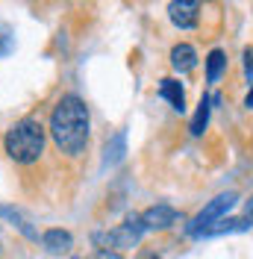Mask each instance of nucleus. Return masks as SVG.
<instances>
[{
	"label": "nucleus",
	"instance_id": "nucleus-1",
	"mask_svg": "<svg viewBox=\"0 0 253 259\" xmlns=\"http://www.w3.org/2000/svg\"><path fill=\"white\" fill-rule=\"evenodd\" d=\"M50 136L56 147L68 153V156H77L86 150L89 145V109L77 95H65L56 109L50 115Z\"/></svg>",
	"mask_w": 253,
	"mask_h": 259
},
{
	"label": "nucleus",
	"instance_id": "nucleus-2",
	"mask_svg": "<svg viewBox=\"0 0 253 259\" xmlns=\"http://www.w3.org/2000/svg\"><path fill=\"white\" fill-rule=\"evenodd\" d=\"M3 147L9 153V159L21 162V165H30V162H35L45 153V127L35 118H24L6 133Z\"/></svg>",
	"mask_w": 253,
	"mask_h": 259
},
{
	"label": "nucleus",
	"instance_id": "nucleus-3",
	"mask_svg": "<svg viewBox=\"0 0 253 259\" xmlns=\"http://www.w3.org/2000/svg\"><path fill=\"white\" fill-rule=\"evenodd\" d=\"M236 200H238V194H236V192L218 194L215 200H209V203L203 206V212H200V215H197V218H194V221L189 224V233H191V236H203V233H206V230H209L212 224H218V221H221V215L230 209Z\"/></svg>",
	"mask_w": 253,
	"mask_h": 259
},
{
	"label": "nucleus",
	"instance_id": "nucleus-4",
	"mask_svg": "<svg viewBox=\"0 0 253 259\" xmlns=\"http://www.w3.org/2000/svg\"><path fill=\"white\" fill-rule=\"evenodd\" d=\"M144 224H142V215H130L121 227H115L109 233H97L95 242L97 244H112V247H133V244L142 239Z\"/></svg>",
	"mask_w": 253,
	"mask_h": 259
},
{
	"label": "nucleus",
	"instance_id": "nucleus-5",
	"mask_svg": "<svg viewBox=\"0 0 253 259\" xmlns=\"http://www.w3.org/2000/svg\"><path fill=\"white\" fill-rule=\"evenodd\" d=\"M177 221H180V212L171 209V206H165V203H156V206H150V209L142 212L144 230H168Z\"/></svg>",
	"mask_w": 253,
	"mask_h": 259
},
{
	"label": "nucleus",
	"instance_id": "nucleus-6",
	"mask_svg": "<svg viewBox=\"0 0 253 259\" xmlns=\"http://www.w3.org/2000/svg\"><path fill=\"white\" fill-rule=\"evenodd\" d=\"M168 15H171V21H174L180 30H191V27H197L200 3H194V0H174L168 6Z\"/></svg>",
	"mask_w": 253,
	"mask_h": 259
},
{
	"label": "nucleus",
	"instance_id": "nucleus-7",
	"mask_svg": "<svg viewBox=\"0 0 253 259\" xmlns=\"http://www.w3.org/2000/svg\"><path fill=\"white\" fill-rule=\"evenodd\" d=\"M41 244H45V250H48V253H53V256H62V253H68V250H71L74 239H71V233H68V230L53 227V230H48V233L41 236Z\"/></svg>",
	"mask_w": 253,
	"mask_h": 259
},
{
	"label": "nucleus",
	"instance_id": "nucleus-8",
	"mask_svg": "<svg viewBox=\"0 0 253 259\" xmlns=\"http://www.w3.org/2000/svg\"><path fill=\"white\" fill-rule=\"evenodd\" d=\"M171 65H174V71H180V74L194 71L197 68V53H194V48L191 45H174L171 48Z\"/></svg>",
	"mask_w": 253,
	"mask_h": 259
},
{
	"label": "nucleus",
	"instance_id": "nucleus-9",
	"mask_svg": "<svg viewBox=\"0 0 253 259\" xmlns=\"http://www.w3.org/2000/svg\"><path fill=\"white\" fill-rule=\"evenodd\" d=\"M159 97H165L171 106H174L177 112H183L186 109V95H183V85L171 77H165V80L159 82Z\"/></svg>",
	"mask_w": 253,
	"mask_h": 259
},
{
	"label": "nucleus",
	"instance_id": "nucleus-10",
	"mask_svg": "<svg viewBox=\"0 0 253 259\" xmlns=\"http://www.w3.org/2000/svg\"><path fill=\"white\" fill-rule=\"evenodd\" d=\"M250 221L247 218H221L218 224H212L206 230L203 236H221V233H241V230H247Z\"/></svg>",
	"mask_w": 253,
	"mask_h": 259
},
{
	"label": "nucleus",
	"instance_id": "nucleus-11",
	"mask_svg": "<svg viewBox=\"0 0 253 259\" xmlns=\"http://www.w3.org/2000/svg\"><path fill=\"white\" fill-rule=\"evenodd\" d=\"M224 68H227V53L215 48L209 56H206V80H209V82H218V77H221Z\"/></svg>",
	"mask_w": 253,
	"mask_h": 259
},
{
	"label": "nucleus",
	"instance_id": "nucleus-12",
	"mask_svg": "<svg viewBox=\"0 0 253 259\" xmlns=\"http://www.w3.org/2000/svg\"><path fill=\"white\" fill-rule=\"evenodd\" d=\"M124 153H126V133L121 130V133L112 136V142L106 145V165H118L124 159Z\"/></svg>",
	"mask_w": 253,
	"mask_h": 259
},
{
	"label": "nucleus",
	"instance_id": "nucleus-13",
	"mask_svg": "<svg viewBox=\"0 0 253 259\" xmlns=\"http://www.w3.org/2000/svg\"><path fill=\"white\" fill-rule=\"evenodd\" d=\"M209 97H200V103H197V112H194V118H191V136H203L206 124H209Z\"/></svg>",
	"mask_w": 253,
	"mask_h": 259
},
{
	"label": "nucleus",
	"instance_id": "nucleus-14",
	"mask_svg": "<svg viewBox=\"0 0 253 259\" xmlns=\"http://www.w3.org/2000/svg\"><path fill=\"white\" fill-rule=\"evenodd\" d=\"M12 50H15V32H12V27L6 21H0V59L9 56Z\"/></svg>",
	"mask_w": 253,
	"mask_h": 259
},
{
	"label": "nucleus",
	"instance_id": "nucleus-15",
	"mask_svg": "<svg viewBox=\"0 0 253 259\" xmlns=\"http://www.w3.org/2000/svg\"><path fill=\"white\" fill-rule=\"evenodd\" d=\"M89 259H124V256H121L118 250H106V247H103V250H95Z\"/></svg>",
	"mask_w": 253,
	"mask_h": 259
},
{
	"label": "nucleus",
	"instance_id": "nucleus-16",
	"mask_svg": "<svg viewBox=\"0 0 253 259\" xmlns=\"http://www.w3.org/2000/svg\"><path fill=\"white\" fill-rule=\"evenodd\" d=\"M244 74H247V80L253 77V48L244 50Z\"/></svg>",
	"mask_w": 253,
	"mask_h": 259
},
{
	"label": "nucleus",
	"instance_id": "nucleus-17",
	"mask_svg": "<svg viewBox=\"0 0 253 259\" xmlns=\"http://www.w3.org/2000/svg\"><path fill=\"white\" fill-rule=\"evenodd\" d=\"M244 218H247V221H250V227H253V197L244 203Z\"/></svg>",
	"mask_w": 253,
	"mask_h": 259
},
{
	"label": "nucleus",
	"instance_id": "nucleus-18",
	"mask_svg": "<svg viewBox=\"0 0 253 259\" xmlns=\"http://www.w3.org/2000/svg\"><path fill=\"white\" fill-rule=\"evenodd\" d=\"M244 106H247V109H253V89L247 92V97H244Z\"/></svg>",
	"mask_w": 253,
	"mask_h": 259
},
{
	"label": "nucleus",
	"instance_id": "nucleus-19",
	"mask_svg": "<svg viewBox=\"0 0 253 259\" xmlns=\"http://www.w3.org/2000/svg\"><path fill=\"white\" fill-rule=\"evenodd\" d=\"M74 259H77V256H74Z\"/></svg>",
	"mask_w": 253,
	"mask_h": 259
}]
</instances>
